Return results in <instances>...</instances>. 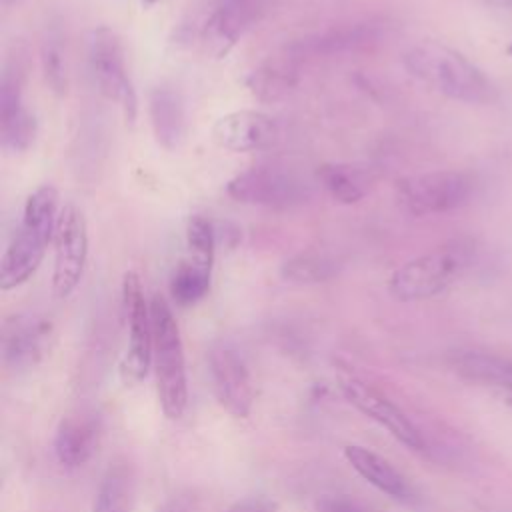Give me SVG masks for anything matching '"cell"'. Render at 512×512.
<instances>
[{"instance_id": "obj_1", "label": "cell", "mask_w": 512, "mask_h": 512, "mask_svg": "<svg viewBox=\"0 0 512 512\" xmlns=\"http://www.w3.org/2000/svg\"><path fill=\"white\" fill-rule=\"evenodd\" d=\"M402 62L416 80L446 98L466 104H488L496 98L494 84L476 64L436 40L410 46Z\"/></svg>"}, {"instance_id": "obj_2", "label": "cell", "mask_w": 512, "mask_h": 512, "mask_svg": "<svg viewBox=\"0 0 512 512\" xmlns=\"http://www.w3.org/2000/svg\"><path fill=\"white\" fill-rule=\"evenodd\" d=\"M58 192L54 186H38L24 202L20 226L0 260V288L22 286L38 270L58 222Z\"/></svg>"}, {"instance_id": "obj_3", "label": "cell", "mask_w": 512, "mask_h": 512, "mask_svg": "<svg viewBox=\"0 0 512 512\" xmlns=\"http://www.w3.org/2000/svg\"><path fill=\"white\" fill-rule=\"evenodd\" d=\"M474 250L476 246L470 238L448 240L436 250L398 266L388 280V290L400 302L432 298L446 290L470 266Z\"/></svg>"}, {"instance_id": "obj_4", "label": "cell", "mask_w": 512, "mask_h": 512, "mask_svg": "<svg viewBox=\"0 0 512 512\" xmlns=\"http://www.w3.org/2000/svg\"><path fill=\"white\" fill-rule=\"evenodd\" d=\"M152 312V362L160 406L166 418L176 420L188 404V382L184 346L174 312L164 296L156 294L150 300Z\"/></svg>"}, {"instance_id": "obj_5", "label": "cell", "mask_w": 512, "mask_h": 512, "mask_svg": "<svg viewBox=\"0 0 512 512\" xmlns=\"http://www.w3.org/2000/svg\"><path fill=\"white\" fill-rule=\"evenodd\" d=\"M230 198L250 206L290 210L312 198V186L294 170L282 166H252L236 174L228 184Z\"/></svg>"}, {"instance_id": "obj_6", "label": "cell", "mask_w": 512, "mask_h": 512, "mask_svg": "<svg viewBox=\"0 0 512 512\" xmlns=\"http://www.w3.org/2000/svg\"><path fill=\"white\" fill-rule=\"evenodd\" d=\"M474 194V180L460 170L412 174L396 184L400 206L412 216L446 214L464 206Z\"/></svg>"}, {"instance_id": "obj_7", "label": "cell", "mask_w": 512, "mask_h": 512, "mask_svg": "<svg viewBox=\"0 0 512 512\" xmlns=\"http://www.w3.org/2000/svg\"><path fill=\"white\" fill-rule=\"evenodd\" d=\"M88 66L98 90L120 106L124 120L134 124L138 114V98L128 76L124 46L118 34L108 26H98L88 34Z\"/></svg>"}, {"instance_id": "obj_8", "label": "cell", "mask_w": 512, "mask_h": 512, "mask_svg": "<svg viewBox=\"0 0 512 512\" xmlns=\"http://www.w3.org/2000/svg\"><path fill=\"white\" fill-rule=\"evenodd\" d=\"M122 302L128 320V348L118 374L124 386H136L146 378L152 364V312L134 270H128L122 278Z\"/></svg>"}, {"instance_id": "obj_9", "label": "cell", "mask_w": 512, "mask_h": 512, "mask_svg": "<svg viewBox=\"0 0 512 512\" xmlns=\"http://www.w3.org/2000/svg\"><path fill=\"white\" fill-rule=\"evenodd\" d=\"M52 242V292L56 298H66L80 284L88 260V226L78 206L60 208Z\"/></svg>"}, {"instance_id": "obj_10", "label": "cell", "mask_w": 512, "mask_h": 512, "mask_svg": "<svg viewBox=\"0 0 512 512\" xmlns=\"http://www.w3.org/2000/svg\"><path fill=\"white\" fill-rule=\"evenodd\" d=\"M208 372L218 404L234 418H248L254 382L242 354L228 342H214L208 350Z\"/></svg>"}, {"instance_id": "obj_11", "label": "cell", "mask_w": 512, "mask_h": 512, "mask_svg": "<svg viewBox=\"0 0 512 512\" xmlns=\"http://www.w3.org/2000/svg\"><path fill=\"white\" fill-rule=\"evenodd\" d=\"M338 386L342 396L366 418L386 428L398 442L412 450H424V438L414 422L380 390L352 372L338 374Z\"/></svg>"}, {"instance_id": "obj_12", "label": "cell", "mask_w": 512, "mask_h": 512, "mask_svg": "<svg viewBox=\"0 0 512 512\" xmlns=\"http://www.w3.org/2000/svg\"><path fill=\"white\" fill-rule=\"evenodd\" d=\"M266 0H216L202 28L206 50L222 58L262 18Z\"/></svg>"}, {"instance_id": "obj_13", "label": "cell", "mask_w": 512, "mask_h": 512, "mask_svg": "<svg viewBox=\"0 0 512 512\" xmlns=\"http://www.w3.org/2000/svg\"><path fill=\"white\" fill-rule=\"evenodd\" d=\"M52 322L38 314H16L2 328V356L10 370L34 368L48 352Z\"/></svg>"}, {"instance_id": "obj_14", "label": "cell", "mask_w": 512, "mask_h": 512, "mask_svg": "<svg viewBox=\"0 0 512 512\" xmlns=\"http://www.w3.org/2000/svg\"><path fill=\"white\" fill-rule=\"evenodd\" d=\"M212 140L230 152H260L276 144L278 124L258 110H234L214 122Z\"/></svg>"}, {"instance_id": "obj_15", "label": "cell", "mask_w": 512, "mask_h": 512, "mask_svg": "<svg viewBox=\"0 0 512 512\" xmlns=\"http://www.w3.org/2000/svg\"><path fill=\"white\" fill-rule=\"evenodd\" d=\"M102 440V422L94 410H74L66 414L54 434V456L64 468L84 466Z\"/></svg>"}, {"instance_id": "obj_16", "label": "cell", "mask_w": 512, "mask_h": 512, "mask_svg": "<svg viewBox=\"0 0 512 512\" xmlns=\"http://www.w3.org/2000/svg\"><path fill=\"white\" fill-rule=\"evenodd\" d=\"M382 38V28L372 22H360V24H348L330 28L324 32H318L314 36H306L290 46L286 50L296 60L306 58H320V56H336L346 52H356L362 48H368Z\"/></svg>"}, {"instance_id": "obj_17", "label": "cell", "mask_w": 512, "mask_h": 512, "mask_svg": "<svg viewBox=\"0 0 512 512\" xmlns=\"http://www.w3.org/2000/svg\"><path fill=\"white\" fill-rule=\"evenodd\" d=\"M454 374L512 398V360L484 350H456L448 356Z\"/></svg>"}, {"instance_id": "obj_18", "label": "cell", "mask_w": 512, "mask_h": 512, "mask_svg": "<svg viewBox=\"0 0 512 512\" xmlns=\"http://www.w3.org/2000/svg\"><path fill=\"white\" fill-rule=\"evenodd\" d=\"M148 116L156 142L174 152L186 136V108L178 90L172 86H156L148 96Z\"/></svg>"}, {"instance_id": "obj_19", "label": "cell", "mask_w": 512, "mask_h": 512, "mask_svg": "<svg viewBox=\"0 0 512 512\" xmlns=\"http://www.w3.org/2000/svg\"><path fill=\"white\" fill-rule=\"evenodd\" d=\"M344 458L362 480H366L370 486L384 492L386 496L396 500H408L412 496L406 478L378 452L360 444H348L344 446Z\"/></svg>"}, {"instance_id": "obj_20", "label": "cell", "mask_w": 512, "mask_h": 512, "mask_svg": "<svg viewBox=\"0 0 512 512\" xmlns=\"http://www.w3.org/2000/svg\"><path fill=\"white\" fill-rule=\"evenodd\" d=\"M298 66L300 60L284 50V54L274 56L256 68L248 78V86L260 100H276L296 84Z\"/></svg>"}, {"instance_id": "obj_21", "label": "cell", "mask_w": 512, "mask_h": 512, "mask_svg": "<svg viewBox=\"0 0 512 512\" xmlns=\"http://www.w3.org/2000/svg\"><path fill=\"white\" fill-rule=\"evenodd\" d=\"M136 480L128 462H114L98 486L92 512H130L134 504Z\"/></svg>"}, {"instance_id": "obj_22", "label": "cell", "mask_w": 512, "mask_h": 512, "mask_svg": "<svg viewBox=\"0 0 512 512\" xmlns=\"http://www.w3.org/2000/svg\"><path fill=\"white\" fill-rule=\"evenodd\" d=\"M340 260L322 248H308L290 256L280 274L286 282L292 284H320L332 280L340 272Z\"/></svg>"}, {"instance_id": "obj_23", "label": "cell", "mask_w": 512, "mask_h": 512, "mask_svg": "<svg viewBox=\"0 0 512 512\" xmlns=\"http://www.w3.org/2000/svg\"><path fill=\"white\" fill-rule=\"evenodd\" d=\"M316 180L340 204H356L368 192V174L350 164H322L316 170Z\"/></svg>"}, {"instance_id": "obj_24", "label": "cell", "mask_w": 512, "mask_h": 512, "mask_svg": "<svg viewBox=\"0 0 512 512\" xmlns=\"http://www.w3.org/2000/svg\"><path fill=\"white\" fill-rule=\"evenodd\" d=\"M210 276L212 266L192 258L182 260L170 278V294L174 302L180 306H192L202 300L210 290Z\"/></svg>"}, {"instance_id": "obj_25", "label": "cell", "mask_w": 512, "mask_h": 512, "mask_svg": "<svg viewBox=\"0 0 512 512\" xmlns=\"http://www.w3.org/2000/svg\"><path fill=\"white\" fill-rule=\"evenodd\" d=\"M36 134V116L24 104L8 114H0V146L6 154L28 152L36 140Z\"/></svg>"}, {"instance_id": "obj_26", "label": "cell", "mask_w": 512, "mask_h": 512, "mask_svg": "<svg viewBox=\"0 0 512 512\" xmlns=\"http://www.w3.org/2000/svg\"><path fill=\"white\" fill-rule=\"evenodd\" d=\"M40 64L46 84L54 94H66L68 88V62L62 44V34L56 28L46 30L40 44Z\"/></svg>"}, {"instance_id": "obj_27", "label": "cell", "mask_w": 512, "mask_h": 512, "mask_svg": "<svg viewBox=\"0 0 512 512\" xmlns=\"http://www.w3.org/2000/svg\"><path fill=\"white\" fill-rule=\"evenodd\" d=\"M186 244L190 250V258L202 264L212 266L216 252V232L208 218L194 214L186 224Z\"/></svg>"}, {"instance_id": "obj_28", "label": "cell", "mask_w": 512, "mask_h": 512, "mask_svg": "<svg viewBox=\"0 0 512 512\" xmlns=\"http://www.w3.org/2000/svg\"><path fill=\"white\" fill-rule=\"evenodd\" d=\"M316 512H368L346 496H324L316 504Z\"/></svg>"}, {"instance_id": "obj_29", "label": "cell", "mask_w": 512, "mask_h": 512, "mask_svg": "<svg viewBox=\"0 0 512 512\" xmlns=\"http://www.w3.org/2000/svg\"><path fill=\"white\" fill-rule=\"evenodd\" d=\"M156 512H198V500L190 492L170 496Z\"/></svg>"}, {"instance_id": "obj_30", "label": "cell", "mask_w": 512, "mask_h": 512, "mask_svg": "<svg viewBox=\"0 0 512 512\" xmlns=\"http://www.w3.org/2000/svg\"><path fill=\"white\" fill-rule=\"evenodd\" d=\"M228 512H274V504L264 496H250L236 502Z\"/></svg>"}, {"instance_id": "obj_31", "label": "cell", "mask_w": 512, "mask_h": 512, "mask_svg": "<svg viewBox=\"0 0 512 512\" xmlns=\"http://www.w3.org/2000/svg\"><path fill=\"white\" fill-rule=\"evenodd\" d=\"M504 2H506V4H512V0H504Z\"/></svg>"}]
</instances>
